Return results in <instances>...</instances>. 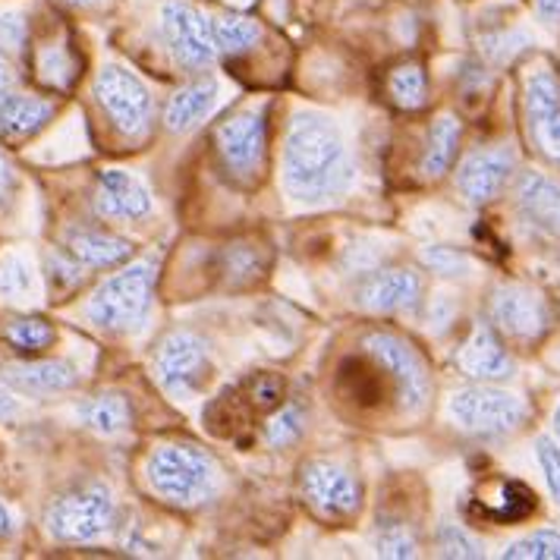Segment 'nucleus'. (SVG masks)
I'll return each mask as SVG.
<instances>
[{"label": "nucleus", "mask_w": 560, "mask_h": 560, "mask_svg": "<svg viewBox=\"0 0 560 560\" xmlns=\"http://www.w3.org/2000/svg\"><path fill=\"white\" fill-rule=\"evenodd\" d=\"M353 183V164L337 127L300 114L283 142V186L296 202H328Z\"/></svg>", "instance_id": "1"}, {"label": "nucleus", "mask_w": 560, "mask_h": 560, "mask_svg": "<svg viewBox=\"0 0 560 560\" xmlns=\"http://www.w3.org/2000/svg\"><path fill=\"white\" fill-rule=\"evenodd\" d=\"M149 485L154 494H161L164 501L179 504V508H192L205 501L214 488H218V466L199 447L189 444H164L149 457Z\"/></svg>", "instance_id": "2"}, {"label": "nucleus", "mask_w": 560, "mask_h": 560, "mask_svg": "<svg viewBox=\"0 0 560 560\" xmlns=\"http://www.w3.org/2000/svg\"><path fill=\"white\" fill-rule=\"evenodd\" d=\"M154 268L149 261H136L120 275L107 278L89 300V318L104 331H136L152 303Z\"/></svg>", "instance_id": "3"}, {"label": "nucleus", "mask_w": 560, "mask_h": 560, "mask_svg": "<svg viewBox=\"0 0 560 560\" xmlns=\"http://www.w3.org/2000/svg\"><path fill=\"white\" fill-rule=\"evenodd\" d=\"M45 523L57 541H95L114 526V494L107 485H82L54 501Z\"/></svg>", "instance_id": "4"}, {"label": "nucleus", "mask_w": 560, "mask_h": 560, "mask_svg": "<svg viewBox=\"0 0 560 560\" xmlns=\"http://www.w3.org/2000/svg\"><path fill=\"white\" fill-rule=\"evenodd\" d=\"M447 412L463 432L491 438V434L513 432L526 419V404L516 394H508V390L466 387V390H457L451 397Z\"/></svg>", "instance_id": "5"}, {"label": "nucleus", "mask_w": 560, "mask_h": 560, "mask_svg": "<svg viewBox=\"0 0 560 560\" xmlns=\"http://www.w3.org/2000/svg\"><path fill=\"white\" fill-rule=\"evenodd\" d=\"M161 35L174 60L189 70H202L218 54L211 20L189 0H167L161 7Z\"/></svg>", "instance_id": "6"}, {"label": "nucleus", "mask_w": 560, "mask_h": 560, "mask_svg": "<svg viewBox=\"0 0 560 560\" xmlns=\"http://www.w3.org/2000/svg\"><path fill=\"white\" fill-rule=\"evenodd\" d=\"M95 98L124 136H142L152 120V95L145 82L127 67L107 63L95 79Z\"/></svg>", "instance_id": "7"}, {"label": "nucleus", "mask_w": 560, "mask_h": 560, "mask_svg": "<svg viewBox=\"0 0 560 560\" xmlns=\"http://www.w3.org/2000/svg\"><path fill=\"white\" fill-rule=\"evenodd\" d=\"M365 350L390 375L400 407L407 409V412H422L425 400H429V375H425L422 359L416 357V350L409 347L407 340L384 331L369 334L365 337Z\"/></svg>", "instance_id": "8"}, {"label": "nucleus", "mask_w": 560, "mask_h": 560, "mask_svg": "<svg viewBox=\"0 0 560 560\" xmlns=\"http://www.w3.org/2000/svg\"><path fill=\"white\" fill-rule=\"evenodd\" d=\"M488 312H491V322L498 325V331L508 334L510 340H538L541 334L548 331L551 325V308H548V300L526 287V283H504L491 293V303H488Z\"/></svg>", "instance_id": "9"}, {"label": "nucleus", "mask_w": 560, "mask_h": 560, "mask_svg": "<svg viewBox=\"0 0 560 560\" xmlns=\"http://www.w3.org/2000/svg\"><path fill=\"white\" fill-rule=\"evenodd\" d=\"M154 372H158V382L164 390L189 394L208 375V347L196 334L174 331L158 350Z\"/></svg>", "instance_id": "10"}, {"label": "nucleus", "mask_w": 560, "mask_h": 560, "mask_svg": "<svg viewBox=\"0 0 560 560\" xmlns=\"http://www.w3.org/2000/svg\"><path fill=\"white\" fill-rule=\"evenodd\" d=\"M303 491L306 501L318 510L322 516H353L362 504V488L359 482L334 463H308L303 469Z\"/></svg>", "instance_id": "11"}, {"label": "nucleus", "mask_w": 560, "mask_h": 560, "mask_svg": "<svg viewBox=\"0 0 560 560\" xmlns=\"http://www.w3.org/2000/svg\"><path fill=\"white\" fill-rule=\"evenodd\" d=\"M526 117L535 145L560 161V82L548 67H538L526 79Z\"/></svg>", "instance_id": "12"}, {"label": "nucleus", "mask_w": 560, "mask_h": 560, "mask_svg": "<svg viewBox=\"0 0 560 560\" xmlns=\"http://www.w3.org/2000/svg\"><path fill=\"white\" fill-rule=\"evenodd\" d=\"M51 117L54 104L23 92L13 79V70L0 60V136L23 139L38 132Z\"/></svg>", "instance_id": "13"}, {"label": "nucleus", "mask_w": 560, "mask_h": 560, "mask_svg": "<svg viewBox=\"0 0 560 560\" xmlns=\"http://www.w3.org/2000/svg\"><path fill=\"white\" fill-rule=\"evenodd\" d=\"M218 152L224 158L230 171L236 174H253L265 154V114L246 110L224 120L214 132Z\"/></svg>", "instance_id": "14"}, {"label": "nucleus", "mask_w": 560, "mask_h": 560, "mask_svg": "<svg viewBox=\"0 0 560 560\" xmlns=\"http://www.w3.org/2000/svg\"><path fill=\"white\" fill-rule=\"evenodd\" d=\"M95 211L114 221H136L152 211V196L145 183L127 171H104L95 186Z\"/></svg>", "instance_id": "15"}, {"label": "nucleus", "mask_w": 560, "mask_h": 560, "mask_svg": "<svg viewBox=\"0 0 560 560\" xmlns=\"http://www.w3.org/2000/svg\"><path fill=\"white\" fill-rule=\"evenodd\" d=\"M513 174V154L508 149H488L469 154L459 164L457 186L469 202H491Z\"/></svg>", "instance_id": "16"}, {"label": "nucleus", "mask_w": 560, "mask_h": 560, "mask_svg": "<svg viewBox=\"0 0 560 560\" xmlns=\"http://www.w3.org/2000/svg\"><path fill=\"white\" fill-rule=\"evenodd\" d=\"M457 365L463 375L479 378V382H501V378H510V372H513V359L485 325H479L466 337V343L457 353Z\"/></svg>", "instance_id": "17"}, {"label": "nucleus", "mask_w": 560, "mask_h": 560, "mask_svg": "<svg viewBox=\"0 0 560 560\" xmlns=\"http://www.w3.org/2000/svg\"><path fill=\"white\" fill-rule=\"evenodd\" d=\"M419 293H422L419 275L407 268H394L365 280L359 287V303L372 312H404L419 303Z\"/></svg>", "instance_id": "18"}, {"label": "nucleus", "mask_w": 560, "mask_h": 560, "mask_svg": "<svg viewBox=\"0 0 560 560\" xmlns=\"http://www.w3.org/2000/svg\"><path fill=\"white\" fill-rule=\"evenodd\" d=\"M3 382L26 390V394H57V390H70L79 382V375L70 362L42 359V362H13V365H7Z\"/></svg>", "instance_id": "19"}, {"label": "nucleus", "mask_w": 560, "mask_h": 560, "mask_svg": "<svg viewBox=\"0 0 560 560\" xmlns=\"http://www.w3.org/2000/svg\"><path fill=\"white\" fill-rule=\"evenodd\" d=\"M218 104V79L205 77L183 85L177 95L171 98L167 110H164V124L171 132H186L199 120L211 114V107Z\"/></svg>", "instance_id": "20"}, {"label": "nucleus", "mask_w": 560, "mask_h": 560, "mask_svg": "<svg viewBox=\"0 0 560 560\" xmlns=\"http://www.w3.org/2000/svg\"><path fill=\"white\" fill-rule=\"evenodd\" d=\"M516 199L523 214L548 233H560V183L541 174H526L520 179Z\"/></svg>", "instance_id": "21"}, {"label": "nucleus", "mask_w": 560, "mask_h": 560, "mask_svg": "<svg viewBox=\"0 0 560 560\" xmlns=\"http://www.w3.org/2000/svg\"><path fill=\"white\" fill-rule=\"evenodd\" d=\"M67 249H70V258H77L85 268H110L132 253L127 240L102 233V230H73L67 236Z\"/></svg>", "instance_id": "22"}, {"label": "nucleus", "mask_w": 560, "mask_h": 560, "mask_svg": "<svg viewBox=\"0 0 560 560\" xmlns=\"http://www.w3.org/2000/svg\"><path fill=\"white\" fill-rule=\"evenodd\" d=\"M38 296H42V283H38V275H35V265L28 261L26 255H0V303L35 306Z\"/></svg>", "instance_id": "23"}, {"label": "nucleus", "mask_w": 560, "mask_h": 560, "mask_svg": "<svg viewBox=\"0 0 560 560\" xmlns=\"http://www.w3.org/2000/svg\"><path fill=\"white\" fill-rule=\"evenodd\" d=\"M457 145L459 120L454 114H441V117L434 120L432 132H429V145H425V154H422L419 171H422L425 177H441V174H447V167H451V161H454V154H457Z\"/></svg>", "instance_id": "24"}, {"label": "nucleus", "mask_w": 560, "mask_h": 560, "mask_svg": "<svg viewBox=\"0 0 560 560\" xmlns=\"http://www.w3.org/2000/svg\"><path fill=\"white\" fill-rule=\"evenodd\" d=\"M82 422L92 429L95 434H104V438H114V434L127 432L129 419V404L120 397V394H102L95 400H89L85 407L79 409Z\"/></svg>", "instance_id": "25"}, {"label": "nucleus", "mask_w": 560, "mask_h": 560, "mask_svg": "<svg viewBox=\"0 0 560 560\" xmlns=\"http://www.w3.org/2000/svg\"><path fill=\"white\" fill-rule=\"evenodd\" d=\"M214 42H218V51H228V54H240L246 51V48H253L255 42L261 38V28L255 20L249 16H236V13H230V16H218L214 23Z\"/></svg>", "instance_id": "26"}, {"label": "nucleus", "mask_w": 560, "mask_h": 560, "mask_svg": "<svg viewBox=\"0 0 560 560\" xmlns=\"http://www.w3.org/2000/svg\"><path fill=\"white\" fill-rule=\"evenodd\" d=\"M425 73H422V67L419 63H400L390 79H387V92H390V98L400 104V107H407V110H416V107H422L425 104Z\"/></svg>", "instance_id": "27"}, {"label": "nucleus", "mask_w": 560, "mask_h": 560, "mask_svg": "<svg viewBox=\"0 0 560 560\" xmlns=\"http://www.w3.org/2000/svg\"><path fill=\"white\" fill-rule=\"evenodd\" d=\"M7 340L16 350H45L54 343V328L45 318H16L7 325Z\"/></svg>", "instance_id": "28"}, {"label": "nucleus", "mask_w": 560, "mask_h": 560, "mask_svg": "<svg viewBox=\"0 0 560 560\" xmlns=\"http://www.w3.org/2000/svg\"><path fill=\"white\" fill-rule=\"evenodd\" d=\"M508 560H560V533H533L520 541H513L508 551Z\"/></svg>", "instance_id": "29"}, {"label": "nucleus", "mask_w": 560, "mask_h": 560, "mask_svg": "<svg viewBox=\"0 0 560 560\" xmlns=\"http://www.w3.org/2000/svg\"><path fill=\"white\" fill-rule=\"evenodd\" d=\"M303 434V416L296 407H283L280 412H275L265 425V441L271 447H287L293 444L296 438Z\"/></svg>", "instance_id": "30"}, {"label": "nucleus", "mask_w": 560, "mask_h": 560, "mask_svg": "<svg viewBox=\"0 0 560 560\" xmlns=\"http://www.w3.org/2000/svg\"><path fill=\"white\" fill-rule=\"evenodd\" d=\"M438 548L444 558H482V545L472 538L469 533H463L459 526H451L444 523L441 533H438Z\"/></svg>", "instance_id": "31"}, {"label": "nucleus", "mask_w": 560, "mask_h": 560, "mask_svg": "<svg viewBox=\"0 0 560 560\" xmlns=\"http://www.w3.org/2000/svg\"><path fill=\"white\" fill-rule=\"evenodd\" d=\"M533 508H535L533 491H529L526 485L510 482L501 488V504H498V510H494V516H501V520H523V516H526Z\"/></svg>", "instance_id": "32"}, {"label": "nucleus", "mask_w": 560, "mask_h": 560, "mask_svg": "<svg viewBox=\"0 0 560 560\" xmlns=\"http://www.w3.org/2000/svg\"><path fill=\"white\" fill-rule=\"evenodd\" d=\"M28 38L26 16L16 13V10H7L0 13V51L3 54H23Z\"/></svg>", "instance_id": "33"}, {"label": "nucleus", "mask_w": 560, "mask_h": 560, "mask_svg": "<svg viewBox=\"0 0 560 560\" xmlns=\"http://www.w3.org/2000/svg\"><path fill=\"white\" fill-rule=\"evenodd\" d=\"M416 551H419V545L404 526H387L378 535V555L382 558H416Z\"/></svg>", "instance_id": "34"}, {"label": "nucleus", "mask_w": 560, "mask_h": 560, "mask_svg": "<svg viewBox=\"0 0 560 560\" xmlns=\"http://www.w3.org/2000/svg\"><path fill=\"white\" fill-rule=\"evenodd\" d=\"M535 451H538V463H541L545 482H548L551 494H555V501L560 504V447L551 441V438H538Z\"/></svg>", "instance_id": "35"}, {"label": "nucleus", "mask_w": 560, "mask_h": 560, "mask_svg": "<svg viewBox=\"0 0 560 560\" xmlns=\"http://www.w3.org/2000/svg\"><path fill=\"white\" fill-rule=\"evenodd\" d=\"M38 70H42L45 79L54 82V85H67V82L73 79V63H70V54L63 51V48H48V51H42V57H38Z\"/></svg>", "instance_id": "36"}, {"label": "nucleus", "mask_w": 560, "mask_h": 560, "mask_svg": "<svg viewBox=\"0 0 560 560\" xmlns=\"http://www.w3.org/2000/svg\"><path fill=\"white\" fill-rule=\"evenodd\" d=\"M48 271H51V283H57L60 290H73L77 283H82V271H79V261L73 258H63V255H51L48 258Z\"/></svg>", "instance_id": "37"}, {"label": "nucleus", "mask_w": 560, "mask_h": 560, "mask_svg": "<svg viewBox=\"0 0 560 560\" xmlns=\"http://www.w3.org/2000/svg\"><path fill=\"white\" fill-rule=\"evenodd\" d=\"M422 258L432 265L434 271H441V275H459V271L469 268V261L459 253H454V249H425Z\"/></svg>", "instance_id": "38"}, {"label": "nucleus", "mask_w": 560, "mask_h": 560, "mask_svg": "<svg viewBox=\"0 0 560 560\" xmlns=\"http://www.w3.org/2000/svg\"><path fill=\"white\" fill-rule=\"evenodd\" d=\"M13 192H16V171H13V167H10V161L0 154V208H3V205H10Z\"/></svg>", "instance_id": "39"}, {"label": "nucleus", "mask_w": 560, "mask_h": 560, "mask_svg": "<svg viewBox=\"0 0 560 560\" xmlns=\"http://www.w3.org/2000/svg\"><path fill=\"white\" fill-rule=\"evenodd\" d=\"M538 13L548 20V23H558L560 20V0H538Z\"/></svg>", "instance_id": "40"}, {"label": "nucleus", "mask_w": 560, "mask_h": 560, "mask_svg": "<svg viewBox=\"0 0 560 560\" xmlns=\"http://www.w3.org/2000/svg\"><path fill=\"white\" fill-rule=\"evenodd\" d=\"M16 412V400L3 390V384H0V419H10Z\"/></svg>", "instance_id": "41"}, {"label": "nucleus", "mask_w": 560, "mask_h": 560, "mask_svg": "<svg viewBox=\"0 0 560 560\" xmlns=\"http://www.w3.org/2000/svg\"><path fill=\"white\" fill-rule=\"evenodd\" d=\"M10 533H13V513H10V510L0 504V538H3V535H10Z\"/></svg>", "instance_id": "42"}, {"label": "nucleus", "mask_w": 560, "mask_h": 560, "mask_svg": "<svg viewBox=\"0 0 560 560\" xmlns=\"http://www.w3.org/2000/svg\"><path fill=\"white\" fill-rule=\"evenodd\" d=\"M67 3H73V7H92V3H102V0H67Z\"/></svg>", "instance_id": "43"}, {"label": "nucleus", "mask_w": 560, "mask_h": 560, "mask_svg": "<svg viewBox=\"0 0 560 560\" xmlns=\"http://www.w3.org/2000/svg\"><path fill=\"white\" fill-rule=\"evenodd\" d=\"M555 429H558V434H560V407H558V412H555Z\"/></svg>", "instance_id": "44"}]
</instances>
